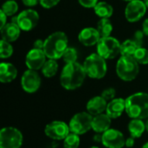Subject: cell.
<instances>
[{"label": "cell", "instance_id": "9c48e42d", "mask_svg": "<svg viewBox=\"0 0 148 148\" xmlns=\"http://www.w3.org/2000/svg\"><path fill=\"white\" fill-rule=\"evenodd\" d=\"M70 133L69 125L62 121H53L44 128L45 135L53 140H63Z\"/></svg>", "mask_w": 148, "mask_h": 148}, {"label": "cell", "instance_id": "7bdbcfd3", "mask_svg": "<svg viewBox=\"0 0 148 148\" xmlns=\"http://www.w3.org/2000/svg\"><path fill=\"white\" fill-rule=\"evenodd\" d=\"M89 148H100V147H96V146H93V147H89Z\"/></svg>", "mask_w": 148, "mask_h": 148}, {"label": "cell", "instance_id": "ee69618b", "mask_svg": "<svg viewBox=\"0 0 148 148\" xmlns=\"http://www.w3.org/2000/svg\"><path fill=\"white\" fill-rule=\"evenodd\" d=\"M123 1H125V2H127V3H128V2H131V1H133V0H123Z\"/></svg>", "mask_w": 148, "mask_h": 148}, {"label": "cell", "instance_id": "7402d4cb", "mask_svg": "<svg viewBox=\"0 0 148 148\" xmlns=\"http://www.w3.org/2000/svg\"><path fill=\"white\" fill-rule=\"evenodd\" d=\"M95 13L101 18H110L114 14L113 6L104 1L98 2V3L94 8Z\"/></svg>", "mask_w": 148, "mask_h": 148}, {"label": "cell", "instance_id": "e0dca14e", "mask_svg": "<svg viewBox=\"0 0 148 148\" xmlns=\"http://www.w3.org/2000/svg\"><path fill=\"white\" fill-rule=\"evenodd\" d=\"M108 102L101 95L94 96L91 98L86 105L87 112L89 113L92 116H95L103 113H106Z\"/></svg>", "mask_w": 148, "mask_h": 148}, {"label": "cell", "instance_id": "7a4b0ae2", "mask_svg": "<svg viewBox=\"0 0 148 148\" xmlns=\"http://www.w3.org/2000/svg\"><path fill=\"white\" fill-rule=\"evenodd\" d=\"M69 48V39L62 31H56L44 40L43 51L48 59L59 60Z\"/></svg>", "mask_w": 148, "mask_h": 148}, {"label": "cell", "instance_id": "cb8c5ba5", "mask_svg": "<svg viewBox=\"0 0 148 148\" xmlns=\"http://www.w3.org/2000/svg\"><path fill=\"white\" fill-rule=\"evenodd\" d=\"M101 37L110 36L113 32V24L109 18H101V20L97 23L96 28Z\"/></svg>", "mask_w": 148, "mask_h": 148}, {"label": "cell", "instance_id": "f546056e", "mask_svg": "<svg viewBox=\"0 0 148 148\" xmlns=\"http://www.w3.org/2000/svg\"><path fill=\"white\" fill-rule=\"evenodd\" d=\"M62 59L65 62V64L76 62H77V59H78L77 50L75 48H73V47H69L66 49V51L64 52L63 56H62Z\"/></svg>", "mask_w": 148, "mask_h": 148}, {"label": "cell", "instance_id": "60d3db41", "mask_svg": "<svg viewBox=\"0 0 148 148\" xmlns=\"http://www.w3.org/2000/svg\"><path fill=\"white\" fill-rule=\"evenodd\" d=\"M146 130L148 132V118L147 119V121H146Z\"/></svg>", "mask_w": 148, "mask_h": 148}, {"label": "cell", "instance_id": "603a6c76", "mask_svg": "<svg viewBox=\"0 0 148 148\" xmlns=\"http://www.w3.org/2000/svg\"><path fill=\"white\" fill-rule=\"evenodd\" d=\"M58 69H59V65L57 60L48 59L41 70L43 76H45L46 78H52L56 75Z\"/></svg>", "mask_w": 148, "mask_h": 148}, {"label": "cell", "instance_id": "9a60e30c", "mask_svg": "<svg viewBox=\"0 0 148 148\" xmlns=\"http://www.w3.org/2000/svg\"><path fill=\"white\" fill-rule=\"evenodd\" d=\"M101 38V36L98 29L93 27H87L82 29L78 35L79 42L86 47H92L94 45H97Z\"/></svg>", "mask_w": 148, "mask_h": 148}, {"label": "cell", "instance_id": "ac0fdd59", "mask_svg": "<svg viewBox=\"0 0 148 148\" xmlns=\"http://www.w3.org/2000/svg\"><path fill=\"white\" fill-rule=\"evenodd\" d=\"M112 119L106 114H101L95 116H93L92 121V130L95 134H102L106 131L111 128Z\"/></svg>", "mask_w": 148, "mask_h": 148}, {"label": "cell", "instance_id": "8fae6325", "mask_svg": "<svg viewBox=\"0 0 148 148\" xmlns=\"http://www.w3.org/2000/svg\"><path fill=\"white\" fill-rule=\"evenodd\" d=\"M42 79L36 70L27 69L23 72L21 77V86L24 92L34 94L40 88Z\"/></svg>", "mask_w": 148, "mask_h": 148}, {"label": "cell", "instance_id": "5b68a950", "mask_svg": "<svg viewBox=\"0 0 148 148\" xmlns=\"http://www.w3.org/2000/svg\"><path fill=\"white\" fill-rule=\"evenodd\" d=\"M83 67L87 76L95 80L104 78L108 72L106 59L101 56L97 52L90 54L86 57L83 62Z\"/></svg>", "mask_w": 148, "mask_h": 148}, {"label": "cell", "instance_id": "e575fe53", "mask_svg": "<svg viewBox=\"0 0 148 148\" xmlns=\"http://www.w3.org/2000/svg\"><path fill=\"white\" fill-rule=\"evenodd\" d=\"M22 2L27 7H33L40 3V0H22Z\"/></svg>", "mask_w": 148, "mask_h": 148}, {"label": "cell", "instance_id": "44dd1931", "mask_svg": "<svg viewBox=\"0 0 148 148\" xmlns=\"http://www.w3.org/2000/svg\"><path fill=\"white\" fill-rule=\"evenodd\" d=\"M144 120L140 119H131L127 125V129L129 132L130 136L139 139L140 138L146 130V122L143 121Z\"/></svg>", "mask_w": 148, "mask_h": 148}, {"label": "cell", "instance_id": "277c9868", "mask_svg": "<svg viewBox=\"0 0 148 148\" xmlns=\"http://www.w3.org/2000/svg\"><path fill=\"white\" fill-rule=\"evenodd\" d=\"M117 76L124 82H132L140 74V64L133 56H121L116 62Z\"/></svg>", "mask_w": 148, "mask_h": 148}, {"label": "cell", "instance_id": "836d02e7", "mask_svg": "<svg viewBox=\"0 0 148 148\" xmlns=\"http://www.w3.org/2000/svg\"><path fill=\"white\" fill-rule=\"evenodd\" d=\"M79 3L86 9H94L99 0H78Z\"/></svg>", "mask_w": 148, "mask_h": 148}, {"label": "cell", "instance_id": "1f68e13d", "mask_svg": "<svg viewBox=\"0 0 148 148\" xmlns=\"http://www.w3.org/2000/svg\"><path fill=\"white\" fill-rule=\"evenodd\" d=\"M61 0H40V4L44 9H51L56 6Z\"/></svg>", "mask_w": 148, "mask_h": 148}, {"label": "cell", "instance_id": "2e32d148", "mask_svg": "<svg viewBox=\"0 0 148 148\" xmlns=\"http://www.w3.org/2000/svg\"><path fill=\"white\" fill-rule=\"evenodd\" d=\"M124 112H126V99L118 97L108 102L106 114L112 120L121 117Z\"/></svg>", "mask_w": 148, "mask_h": 148}, {"label": "cell", "instance_id": "ffe728a7", "mask_svg": "<svg viewBox=\"0 0 148 148\" xmlns=\"http://www.w3.org/2000/svg\"><path fill=\"white\" fill-rule=\"evenodd\" d=\"M17 69L10 62H1L0 64V82L2 83H10L17 76Z\"/></svg>", "mask_w": 148, "mask_h": 148}, {"label": "cell", "instance_id": "484cf974", "mask_svg": "<svg viewBox=\"0 0 148 148\" xmlns=\"http://www.w3.org/2000/svg\"><path fill=\"white\" fill-rule=\"evenodd\" d=\"M1 10L4 12L7 16H13L18 11V4L15 0H7L2 4Z\"/></svg>", "mask_w": 148, "mask_h": 148}, {"label": "cell", "instance_id": "ba28073f", "mask_svg": "<svg viewBox=\"0 0 148 148\" xmlns=\"http://www.w3.org/2000/svg\"><path fill=\"white\" fill-rule=\"evenodd\" d=\"M92 121L93 116L87 111L76 113L69 123L70 132L78 135L85 134L92 129Z\"/></svg>", "mask_w": 148, "mask_h": 148}, {"label": "cell", "instance_id": "8d00e7d4", "mask_svg": "<svg viewBox=\"0 0 148 148\" xmlns=\"http://www.w3.org/2000/svg\"><path fill=\"white\" fill-rule=\"evenodd\" d=\"M43 46H44V40L42 39H36L33 43V48L35 49H43Z\"/></svg>", "mask_w": 148, "mask_h": 148}, {"label": "cell", "instance_id": "5bb4252c", "mask_svg": "<svg viewBox=\"0 0 148 148\" xmlns=\"http://www.w3.org/2000/svg\"><path fill=\"white\" fill-rule=\"evenodd\" d=\"M48 60L43 49L32 48L25 56V65L29 69L40 70Z\"/></svg>", "mask_w": 148, "mask_h": 148}, {"label": "cell", "instance_id": "f35d334b", "mask_svg": "<svg viewBox=\"0 0 148 148\" xmlns=\"http://www.w3.org/2000/svg\"><path fill=\"white\" fill-rule=\"evenodd\" d=\"M142 31L148 36V18H146L142 23Z\"/></svg>", "mask_w": 148, "mask_h": 148}, {"label": "cell", "instance_id": "4dcf8cb0", "mask_svg": "<svg viewBox=\"0 0 148 148\" xmlns=\"http://www.w3.org/2000/svg\"><path fill=\"white\" fill-rule=\"evenodd\" d=\"M107 101H112L113 99L116 98V90L114 88H105L102 92H101V95Z\"/></svg>", "mask_w": 148, "mask_h": 148}, {"label": "cell", "instance_id": "4fadbf2b", "mask_svg": "<svg viewBox=\"0 0 148 148\" xmlns=\"http://www.w3.org/2000/svg\"><path fill=\"white\" fill-rule=\"evenodd\" d=\"M101 144L106 148H123L126 139L124 134L117 129L110 128L101 134Z\"/></svg>", "mask_w": 148, "mask_h": 148}, {"label": "cell", "instance_id": "83f0119b", "mask_svg": "<svg viewBox=\"0 0 148 148\" xmlns=\"http://www.w3.org/2000/svg\"><path fill=\"white\" fill-rule=\"evenodd\" d=\"M14 52L13 46L10 42H6L3 39L0 41V57L2 59H7L10 58Z\"/></svg>", "mask_w": 148, "mask_h": 148}, {"label": "cell", "instance_id": "6da1fadb", "mask_svg": "<svg viewBox=\"0 0 148 148\" xmlns=\"http://www.w3.org/2000/svg\"><path fill=\"white\" fill-rule=\"evenodd\" d=\"M87 77L83 65L79 62L68 63L60 75V84L66 90H75L82 86Z\"/></svg>", "mask_w": 148, "mask_h": 148}, {"label": "cell", "instance_id": "d6a6232c", "mask_svg": "<svg viewBox=\"0 0 148 148\" xmlns=\"http://www.w3.org/2000/svg\"><path fill=\"white\" fill-rule=\"evenodd\" d=\"M146 35L144 34V32L142 30H137L134 33V36L133 38V40L137 43V45L139 47H142L143 45V41H144V36Z\"/></svg>", "mask_w": 148, "mask_h": 148}, {"label": "cell", "instance_id": "d590c367", "mask_svg": "<svg viewBox=\"0 0 148 148\" xmlns=\"http://www.w3.org/2000/svg\"><path fill=\"white\" fill-rule=\"evenodd\" d=\"M135 144V138L130 136L128 138L126 139V143H125V147L127 148H132L134 147Z\"/></svg>", "mask_w": 148, "mask_h": 148}, {"label": "cell", "instance_id": "d6986e66", "mask_svg": "<svg viewBox=\"0 0 148 148\" xmlns=\"http://www.w3.org/2000/svg\"><path fill=\"white\" fill-rule=\"evenodd\" d=\"M0 32H1L2 39L11 43L16 42L19 38L21 29L17 23L10 22V23H7L3 28H1Z\"/></svg>", "mask_w": 148, "mask_h": 148}, {"label": "cell", "instance_id": "52a82bcc", "mask_svg": "<svg viewBox=\"0 0 148 148\" xmlns=\"http://www.w3.org/2000/svg\"><path fill=\"white\" fill-rule=\"evenodd\" d=\"M23 142L22 132L14 127H5L0 131V148H21Z\"/></svg>", "mask_w": 148, "mask_h": 148}, {"label": "cell", "instance_id": "8992f818", "mask_svg": "<svg viewBox=\"0 0 148 148\" xmlns=\"http://www.w3.org/2000/svg\"><path fill=\"white\" fill-rule=\"evenodd\" d=\"M121 42L113 36L101 37L97 43V53L106 60L116 58L121 55Z\"/></svg>", "mask_w": 148, "mask_h": 148}, {"label": "cell", "instance_id": "d4e9b609", "mask_svg": "<svg viewBox=\"0 0 148 148\" xmlns=\"http://www.w3.org/2000/svg\"><path fill=\"white\" fill-rule=\"evenodd\" d=\"M139 46L133 39H127L121 44V56H134Z\"/></svg>", "mask_w": 148, "mask_h": 148}, {"label": "cell", "instance_id": "30bf717a", "mask_svg": "<svg viewBox=\"0 0 148 148\" xmlns=\"http://www.w3.org/2000/svg\"><path fill=\"white\" fill-rule=\"evenodd\" d=\"M147 10L143 0H133L128 2L125 9V17L129 23H137L141 20Z\"/></svg>", "mask_w": 148, "mask_h": 148}, {"label": "cell", "instance_id": "3957f363", "mask_svg": "<svg viewBox=\"0 0 148 148\" xmlns=\"http://www.w3.org/2000/svg\"><path fill=\"white\" fill-rule=\"evenodd\" d=\"M126 114L131 119L148 118V93L137 92L126 99Z\"/></svg>", "mask_w": 148, "mask_h": 148}, {"label": "cell", "instance_id": "ab89813d", "mask_svg": "<svg viewBox=\"0 0 148 148\" xmlns=\"http://www.w3.org/2000/svg\"><path fill=\"white\" fill-rule=\"evenodd\" d=\"M141 148H148V141L147 142H146V143L142 146V147Z\"/></svg>", "mask_w": 148, "mask_h": 148}, {"label": "cell", "instance_id": "4316f807", "mask_svg": "<svg viewBox=\"0 0 148 148\" xmlns=\"http://www.w3.org/2000/svg\"><path fill=\"white\" fill-rule=\"evenodd\" d=\"M63 148H79L81 144L80 135L70 133L63 140Z\"/></svg>", "mask_w": 148, "mask_h": 148}, {"label": "cell", "instance_id": "b9f144b4", "mask_svg": "<svg viewBox=\"0 0 148 148\" xmlns=\"http://www.w3.org/2000/svg\"><path fill=\"white\" fill-rule=\"evenodd\" d=\"M144 2H145V3H146V5H147V7L148 9V0H143Z\"/></svg>", "mask_w": 148, "mask_h": 148}, {"label": "cell", "instance_id": "7c38bea8", "mask_svg": "<svg viewBox=\"0 0 148 148\" xmlns=\"http://www.w3.org/2000/svg\"><path fill=\"white\" fill-rule=\"evenodd\" d=\"M17 24L23 31H30L34 29L40 19L39 14L33 9H26L21 11L17 16Z\"/></svg>", "mask_w": 148, "mask_h": 148}, {"label": "cell", "instance_id": "f6af8a7d", "mask_svg": "<svg viewBox=\"0 0 148 148\" xmlns=\"http://www.w3.org/2000/svg\"><path fill=\"white\" fill-rule=\"evenodd\" d=\"M15 1H16V0H15Z\"/></svg>", "mask_w": 148, "mask_h": 148}, {"label": "cell", "instance_id": "f1b7e54d", "mask_svg": "<svg viewBox=\"0 0 148 148\" xmlns=\"http://www.w3.org/2000/svg\"><path fill=\"white\" fill-rule=\"evenodd\" d=\"M138 63L140 65L148 64V49L144 47H139L134 55L133 56Z\"/></svg>", "mask_w": 148, "mask_h": 148}, {"label": "cell", "instance_id": "74e56055", "mask_svg": "<svg viewBox=\"0 0 148 148\" xmlns=\"http://www.w3.org/2000/svg\"><path fill=\"white\" fill-rule=\"evenodd\" d=\"M7 16L4 12H3L1 10H0V18H1V28H3L6 23H7ZM0 28V29H1Z\"/></svg>", "mask_w": 148, "mask_h": 148}]
</instances>
